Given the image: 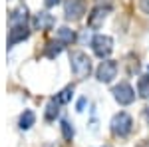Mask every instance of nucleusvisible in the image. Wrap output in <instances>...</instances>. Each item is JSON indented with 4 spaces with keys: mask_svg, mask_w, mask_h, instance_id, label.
Masks as SVG:
<instances>
[{
    "mask_svg": "<svg viewBox=\"0 0 149 147\" xmlns=\"http://www.w3.org/2000/svg\"><path fill=\"white\" fill-rule=\"evenodd\" d=\"M109 127H111V133L117 137H125L131 133V129H133V119H131V115L125 111H119L115 113L113 117H111V123H109Z\"/></svg>",
    "mask_w": 149,
    "mask_h": 147,
    "instance_id": "f257e3e1",
    "label": "nucleus"
},
{
    "mask_svg": "<svg viewBox=\"0 0 149 147\" xmlns=\"http://www.w3.org/2000/svg\"><path fill=\"white\" fill-rule=\"evenodd\" d=\"M70 62H72V70L78 78H88L90 72H92V60L88 54L84 52H72L70 56Z\"/></svg>",
    "mask_w": 149,
    "mask_h": 147,
    "instance_id": "f03ea898",
    "label": "nucleus"
},
{
    "mask_svg": "<svg viewBox=\"0 0 149 147\" xmlns=\"http://www.w3.org/2000/svg\"><path fill=\"white\" fill-rule=\"evenodd\" d=\"M111 93H113L115 102L119 103V105H129V103H133V100H135V91H133V88H131L129 84H125V82L117 84L113 90H111Z\"/></svg>",
    "mask_w": 149,
    "mask_h": 147,
    "instance_id": "7ed1b4c3",
    "label": "nucleus"
},
{
    "mask_svg": "<svg viewBox=\"0 0 149 147\" xmlns=\"http://www.w3.org/2000/svg\"><path fill=\"white\" fill-rule=\"evenodd\" d=\"M92 46H93V52L100 58H107L113 50V40L105 34H95L92 40Z\"/></svg>",
    "mask_w": 149,
    "mask_h": 147,
    "instance_id": "20e7f679",
    "label": "nucleus"
},
{
    "mask_svg": "<svg viewBox=\"0 0 149 147\" xmlns=\"http://www.w3.org/2000/svg\"><path fill=\"white\" fill-rule=\"evenodd\" d=\"M115 76H117V64L111 62V60L102 62V64L97 66V70H95V78L100 79L102 84H109Z\"/></svg>",
    "mask_w": 149,
    "mask_h": 147,
    "instance_id": "39448f33",
    "label": "nucleus"
},
{
    "mask_svg": "<svg viewBox=\"0 0 149 147\" xmlns=\"http://www.w3.org/2000/svg\"><path fill=\"white\" fill-rule=\"evenodd\" d=\"M64 12L68 20H80L81 16L86 14V6L81 0H66L64 4Z\"/></svg>",
    "mask_w": 149,
    "mask_h": 147,
    "instance_id": "423d86ee",
    "label": "nucleus"
},
{
    "mask_svg": "<svg viewBox=\"0 0 149 147\" xmlns=\"http://www.w3.org/2000/svg\"><path fill=\"white\" fill-rule=\"evenodd\" d=\"M107 12H109V6H95L90 14V18H88V24L92 28H100L105 20V16H107Z\"/></svg>",
    "mask_w": 149,
    "mask_h": 147,
    "instance_id": "0eeeda50",
    "label": "nucleus"
},
{
    "mask_svg": "<svg viewBox=\"0 0 149 147\" xmlns=\"http://www.w3.org/2000/svg\"><path fill=\"white\" fill-rule=\"evenodd\" d=\"M28 28L26 26H14V28H10V36H8V48L10 46H14L16 42H22V40H26L28 38Z\"/></svg>",
    "mask_w": 149,
    "mask_h": 147,
    "instance_id": "6e6552de",
    "label": "nucleus"
},
{
    "mask_svg": "<svg viewBox=\"0 0 149 147\" xmlns=\"http://www.w3.org/2000/svg\"><path fill=\"white\" fill-rule=\"evenodd\" d=\"M54 26V18L48 14V12H38L34 18V28L38 30H50Z\"/></svg>",
    "mask_w": 149,
    "mask_h": 147,
    "instance_id": "1a4fd4ad",
    "label": "nucleus"
},
{
    "mask_svg": "<svg viewBox=\"0 0 149 147\" xmlns=\"http://www.w3.org/2000/svg\"><path fill=\"white\" fill-rule=\"evenodd\" d=\"M26 20H28V10L26 8H18V10H14L10 14V26H26Z\"/></svg>",
    "mask_w": 149,
    "mask_h": 147,
    "instance_id": "9d476101",
    "label": "nucleus"
},
{
    "mask_svg": "<svg viewBox=\"0 0 149 147\" xmlns=\"http://www.w3.org/2000/svg\"><path fill=\"white\" fill-rule=\"evenodd\" d=\"M74 40H76V32H74V30H70L68 26L58 28V42H62V44H72Z\"/></svg>",
    "mask_w": 149,
    "mask_h": 147,
    "instance_id": "9b49d317",
    "label": "nucleus"
},
{
    "mask_svg": "<svg viewBox=\"0 0 149 147\" xmlns=\"http://www.w3.org/2000/svg\"><path fill=\"white\" fill-rule=\"evenodd\" d=\"M34 111H30V109H26V111L20 115V129H30L32 125H34Z\"/></svg>",
    "mask_w": 149,
    "mask_h": 147,
    "instance_id": "f8f14e48",
    "label": "nucleus"
},
{
    "mask_svg": "<svg viewBox=\"0 0 149 147\" xmlns=\"http://www.w3.org/2000/svg\"><path fill=\"white\" fill-rule=\"evenodd\" d=\"M137 93L141 98H149V76H141L137 82Z\"/></svg>",
    "mask_w": 149,
    "mask_h": 147,
    "instance_id": "ddd939ff",
    "label": "nucleus"
},
{
    "mask_svg": "<svg viewBox=\"0 0 149 147\" xmlns=\"http://www.w3.org/2000/svg\"><path fill=\"white\" fill-rule=\"evenodd\" d=\"M72 93H74V88H72V86H68V88H64V90L60 91L54 100H56L58 103H68L70 100H72Z\"/></svg>",
    "mask_w": 149,
    "mask_h": 147,
    "instance_id": "4468645a",
    "label": "nucleus"
},
{
    "mask_svg": "<svg viewBox=\"0 0 149 147\" xmlns=\"http://www.w3.org/2000/svg\"><path fill=\"white\" fill-rule=\"evenodd\" d=\"M58 107H60V103H58L56 100H52V102L48 103V107H46V119H54V117H56L58 111H60Z\"/></svg>",
    "mask_w": 149,
    "mask_h": 147,
    "instance_id": "2eb2a0df",
    "label": "nucleus"
},
{
    "mask_svg": "<svg viewBox=\"0 0 149 147\" xmlns=\"http://www.w3.org/2000/svg\"><path fill=\"white\" fill-rule=\"evenodd\" d=\"M60 52H62V42H50V44H48V48H46V56L54 58V56H58Z\"/></svg>",
    "mask_w": 149,
    "mask_h": 147,
    "instance_id": "dca6fc26",
    "label": "nucleus"
},
{
    "mask_svg": "<svg viewBox=\"0 0 149 147\" xmlns=\"http://www.w3.org/2000/svg\"><path fill=\"white\" fill-rule=\"evenodd\" d=\"M62 133H64V139L66 141H72V137H74V127L70 125V121H62Z\"/></svg>",
    "mask_w": 149,
    "mask_h": 147,
    "instance_id": "f3484780",
    "label": "nucleus"
},
{
    "mask_svg": "<svg viewBox=\"0 0 149 147\" xmlns=\"http://www.w3.org/2000/svg\"><path fill=\"white\" fill-rule=\"evenodd\" d=\"M141 8H143V12L149 14V0H141Z\"/></svg>",
    "mask_w": 149,
    "mask_h": 147,
    "instance_id": "a211bd4d",
    "label": "nucleus"
},
{
    "mask_svg": "<svg viewBox=\"0 0 149 147\" xmlns=\"http://www.w3.org/2000/svg\"><path fill=\"white\" fill-rule=\"evenodd\" d=\"M58 2H60V0H44V4H46V6H56Z\"/></svg>",
    "mask_w": 149,
    "mask_h": 147,
    "instance_id": "6ab92c4d",
    "label": "nucleus"
},
{
    "mask_svg": "<svg viewBox=\"0 0 149 147\" xmlns=\"http://www.w3.org/2000/svg\"><path fill=\"white\" fill-rule=\"evenodd\" d=\"M84 105H86V100H84V98H81L80 102H78V109H80V111H81V109H84Z\"/></svg>",
    "mask_w": 149,
    "mask_h": 147,
    "instance_id": "aec40b11",
    "label": "nucleus"
},
{
    "mask_svg": "<svg viewBox=\"0 0 149 147\" xmlns=\"http://www.w3.org/2000/svg\"><path fill=\"white\" fill-rule=\"evenodd\" d=\"M143 113H145V119H147V123H149V107H145V111H143Z\"/></svg>",
    "mask_w": 149,
    "mask_h": 147,
    "instance_id": "412c9836",
    "label": "nucleus"
}]
</instances>
